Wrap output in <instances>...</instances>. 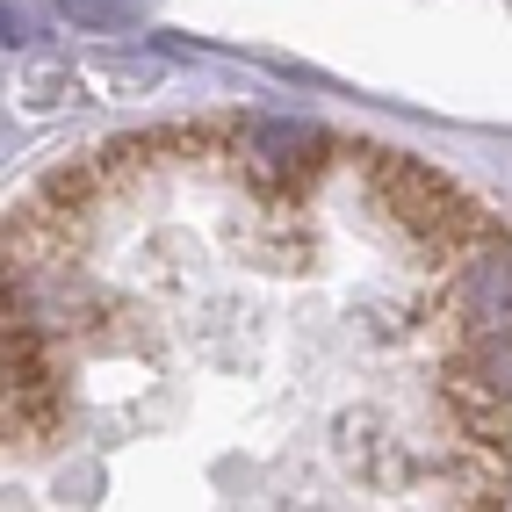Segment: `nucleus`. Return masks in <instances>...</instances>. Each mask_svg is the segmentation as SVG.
<instances>
[{"label":"nucleus","instance_id":"f257e3e1","mask_svg":"<svg viewBox=\"0 0 512 512\" xmlns=\"http://www.w3.org/2000/svg\"><path fill=\"white\" fill-rule=\"evenodd\" d=\"M455 318L462 332H512V238L491 231L455 267Z\"/></svg>","mask_w":512,"mask_h":512},{"label":"nucleus","instance_id":"f03ea898","mask_svg":"<svg viewBox=\"0 0 512 512\" xmlns=\"http://www.w3.org/2000/svg\"><path fill=\"white\" fill-rule=\"evenodd\" d=\"M130 15H138L130 0H65V22H80V29H116Z\"/></svg>","mask_w":512,"mask_h":512}]
</instances>
